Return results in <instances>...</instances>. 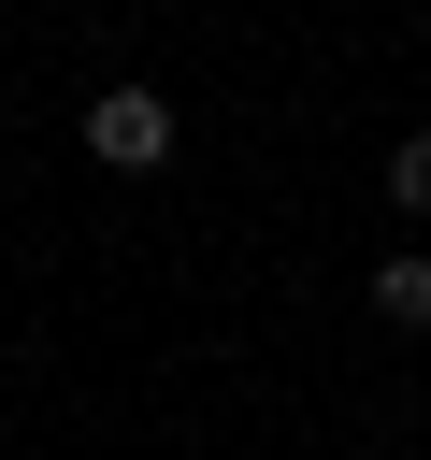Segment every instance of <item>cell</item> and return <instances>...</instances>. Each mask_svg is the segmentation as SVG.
<instances>
[{"instance_id":"1","label":"cell","mask_w":431,"mask_h":460,"mask_svg":"<svg viewBox=\"0 0 431 460\" xmlns=\"http://www.w3.org/2000/svg\"><path fill=\"white\" fill-rule=\"evenodd\" d=\"M86 158H101V172H158V158H172V101H158V86H101V101H86Z\"/></svg>"},{"instance_id":"2","label":"cell","mask_w":431,"mask_h":460,"mask_svg":"<svg viewBox=\"0 0 431 460\" xmlns=\"http://www.w3.org/2000/svg\"><path fill=\"white\" fill-rule=\"evenodd\" d=\"M374 316H388V331H431V259H388V273H374Z\"/></svg>"},{"instance_id":"3","label":"cell","mask_w":431,"mask_h":460,"mask_svg":"<svg viewBox=\"0 0 431 460\" xmlns=\"http://www.w3.org/2000/svg\"><path fill=\"white\" fill-rule=\"evenodd\" d=\"M388 201H402V216H431V129H402V144H388Z\"/></svg>"}]
</instances>
